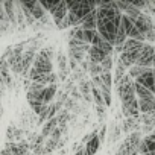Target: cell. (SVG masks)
Returning <instances> with one entry per match:
<instances>
[{"label": "cell", "instance_id": "obj_1", "mask_svg": "<svg viewBox=\"0 0 155 155\" xmlns=\"http://www.w3.org/2000/svg\"><path fill=\"white\" fill-rule=\"evenodd\" d=\"M49 73H53V62L49 56H46L43 52H38L37 53V58L34 61V65L32 68L29 70V74L28 78L31 81H34L35 78L41 76V74H49Z\"/></svg>", "mask_w": 155, "mask_h": 155}, {"label": "cell", "instance_id": "obj_2", "mask_svg": "<svg viewBox=\"0 0 155 155\" xmlns=\"http://www.w3.org/2000/svg\"><path fill=\"white\" fill-rule=\"evenodd\" d=\"M97 32L102 38H105L110 44H116V37H117V26L114 25L113 20L107 18H97Z\"/></svg>", "mask_w": 155, "mask_h": 155}, {"label": "cell", "instance_id": "obj_3", "mask_svg": "<svg viewBox=\"0 0 155 155\" xmlns=\"http://www.w3.org/2000/svg\"><path fill=\"white\" fill-rule=\"evenodd\" d=\"M141 143V137L138 132H132L126 137V140L120 144L117 155H138V146Z\"/></svg>", "mask_w": 155, "mask_h": 155}, {"label": "cell", "instance_id": "obj_4", "mask_svg": "<svg viewBox=\"0 0 155 155\" xmlns=\"http://www.w3.org/2000/svg\"><path fill=\"white\" fill-rule=\"evenodd\" d=\"M153 55H155V46L146 43L144 47L138 53V58H137L135 65L146 67V68H153Z\"/></svg>", "mask_w": 155, "mask_h": 155}, {"label": "cell", "instance_id": "obj_5", "mask_svg": "<svg viewBox=\"0 0 155 155\" xmlns=\"http://www.w3.org/2000/svg\"><path fill=\"white\" fill-rule=\"evenodd\" d=\"M135 84H138V85L147 88L149 91H152V93L155 94V70L150 68L149 71H146V73H143L141 76H138L137 79H135Z\"/></svg>", "mask_w": 155, "mask_h": 155}, {"label": "cell", "instance_id": "obj_6", "mask_svg": "<svg viewBox=\"0 0 155 155\" xmlns=\"http://www.w3.org/2000/svg\"><path fill=\"white\" fill-rule=\"evenodd\" d=\"M21 5H23V8H26L31 14H32V17L35 18V20H43V18H46L47 17V12H46V9L43 8V5H41V2H21Z\"/></svg>", "mask_w": 155, "mask_h": 155}, {"label": "cell", "instance_id": "obj_7", "mask_svg": "<svg viewBox=\"0 0 155 155\" xmlns=\"http://www.w3.org/2000/svg\"><path fill=\"white\" fill-rule=\"evenodd\" d=\"M134 23H135L137 29H138V31H140L144 37H146L149 32L155 31V23H153V20H152L147 14H144V12H143V14H141V15H140V17H138L135 21H134Z\"/></svg>", "mask_w": 155, "mask_h": 155}, {"label": "cell", "instance_id": "obj_8", "mask_svg": "<svg viewBox=\"0 0 155 155\" xmlns=\"http://www.w3.org/2000/svg\"><path fill=\"white\" fill-rule=\"evenodd\" d=\"M67 14H68L67 2H58L56 6L53 8V11L50 12V15H52V18H53V21H55V25H56L58 28L61 26V23H62V20L67 17Z\"/></svg>", "mask_w": 155, "mask_h": 155}, {"label": "cell", "instance_id": "obj_9", "mask_svg": "<svg viewBox=\"0 0 155 155\" xmlns=\"http://www.w3.org/2000/svg\"><path fill=\"white\" fill-rule=\"evenodd\" d=\"M85 31H97V9L91 11L79 25Z\"/></svg>", "mask_w": 155, "mask_h": 155}, {"label": "cell", "instance_id": "obj_10", "mask_svg": "<svg viewBox=\"0 0 155 155\" xmlns=\"http://www.w3.org/2000/svg\"><path fill=\"white\" fill-rule=\"evenodd\" d=\"M122 108H123V114L129 119V117H134L137 119L138 114H140V108H138V99H134L128 104H122Z\"/></svg>", "mask_w": 155, "mask_h": 155}, {"label": "cell", "instance_id": "obj_11", "mask_svg": "<svg viewBox=\"0 0 155 155\" xmlns=\"http://www.w3.org/2000/svg\"><path fill=\"white\" fill-rule=\"evenodd\" d=\"M146 43H141V41H137V40H132V38H128L126 43L123 44L122 47V52H126V53H140V50L144 47Z\"/></svg>", "mask_w": 155, "mask_h": 155}, {"label": "cell", "instance_id": "obj_12", "mask_svg": "<svg viewBox=\"0 0 155 155\" xmlns=\"http://www.w3.org/2000/svg\"><path fill=\"white\" fill-rule=\"evenodd\" d=\"M88 56H90V62H93V64H102L104 59H105L108 55H107L104 50H101L99 47L91 46V47H90V52H88Z\"/></svg>", "mask_w": 155, "mask_h": 155}, {"label": "cell", "instance_id": "obj_13", "mask_svg": "<svg viewBox=\"0 0 155 155\" xmlns=\"http://www.w3.org/2000/svg\"><path fill=\"white\" fill-rule=\"evenodd\" d=\"M56 91H58L56 84L47 85V87L43 90V93H41V102H43L44 105H50V102L53 101V97H55V94H56Z\"/></svg>", "mask_w": 155, "mask_h": 155}, {"label": "cell", "instance_id": "obj_14", "mask_svg": "<svg viewBox=\"0 0 155 155\" xmlns=\"http://www.w3.org/2000/svg\"><path fill=\"white\" fill-rule=\"evenodd\" d=\"M6 17L11 25H17V12H15V2H5L3 3Z\"/></svg>", "mask_w": 155, "mask_h": 155}, {"label": "cell", "instance_id": "obj_15", "mask_svg": "<svg viewBox=\"0 0 155 155\" xmlns=\"http://www.w3.org/2000/svg\"><path fill=\"white\" fill-rule=\"evenodd\" d=\"M138 108L141 114H152L155 113V99H149V101H138Z\"/></svg>", "mask_w": 155, "mask_h": 155}, {"label": "cell", "instance_id": "obj_16", "mask_svg": "<svg viewBox=\"0 0 155 155\" xmlns=\"http://www.w3.org/2000/svg\"><path fill=\"white\" fill-rule=\"evenodd\" d=\"M135 94H137V99L138 101H149V99H155V94L152 91H149L147 88L135 84Z\"/></svg>", "mask_w": 155, "mask_h": 155}, {"label": "cell", "instance_id": "obj_17", "mask_svg": "<svg viewBox=\"0 0 155 155\" xmlns=\"http://www.w3.org/2000/svg\"><path fill=\"white\" fill-rule=\"evenodd\" d=\"M99 144H101V141H99L97 135L93 137L91 140H88L87 144L84 146V149H85V155H94V153L97 152V149H99Z\"/></svg>", "mask_w": 155, "mask_h": 155}, {"label": "cell", "instance_id": "obj_18", "mask_svg": "<svg viewBox=\"0 0 155 155\" xmlns=\"http://www.w3.org/2000/svg\"><path fill=\"white\" fill-rule=\"evenodd\" d=\"M56 125H58V119L49 120V122L44 125V128H43V137H47L52 131H55V129H56Z\"/></svg>", "mask_w": 155, "mask_h": 155}, {"label": "cell", "instance_id": "obj_19", "mask_svg": "<svg viewBox=\"0 0 155 155\" xmlns=\"http://www.w3.org/2000/svg\"><path fill=\"white\" fill-rule=\"evenodd\" d=\"M101 65H102L104 71H110V68L113 67V58H111V56H107V58L104 59V62H102Z\"/></svg>", "mask_w": 155, "mask_h": 155}, {"label": "cell", "instance_id": "obj_20", "mask_svg": "<svg viewBox=\"0 0 155 155\" xmlns=\"http://www.w3.org/2000/svg\"><path fill=\"white\" fill-rule=\"evenodd\" d=\"M143 122H144V125H155V113L143 116Z\"/></svg>", "mask_w": 155, "mask_h": 155}, {"label": "cell", "instance_id": "obj_21", "mask_svg": "<svg viewBox=\"0 0 155 155\" xmlns=\"http://www.w3.org/2000/svg\"><path fill=\"white\" fill-rule=\"evenodd\" d=\"M147 137H149V138H150V140H152V141H155V131H153V132H152V134H149V135H147Z\"/></svg>", "mask_w": 155, "mask_h": 155}, {"label": "cell", "instance_id": "obj_22", "mask_svg": "<svg viewBox=\"0 0 155 155\" xmlns=\"http://www.w3.org/2000/svg\"><path fill=\"white\" fill-rule=\"evenodd\" d=\"M153 70H155V67H153Z\"/></svg>", "mask_w": 155, "mask_h": 155}]
</instances>
